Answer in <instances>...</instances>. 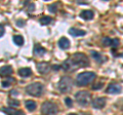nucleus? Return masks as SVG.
<instances>
[{
	"label": "nucleus",
	"mask_w": 123,
	"mask_h": 115,
	"mask_svg": "<svg viewBox=\"0 0 123 115\" xmlns=\"http://www.w3.org/2000/svg\"><path fill=\"white\" fill-rule=\"evenodd\" d=\"M68 115H77V114H75V113H70V114H68Z\"/></svg>",
	"instance_id": "34"
},
{
	"label": "nucleus",
	"mask_w": 123,
	"mask_h": 115,
	"mask_svg": "<svg viewBox=\"0 0 123 115\" xmlns=\"http://www.w3.org/2000/svg\"><path fill=\"white\" fill-rule=\"evenodd\" d=\"M8 105L10 107H12V108H14V107H18V106H20V102H18V100H9V101H8Z\"/></svg>",
	"instance_id": "23"
},
{
	"label": "nucleus",
	"mask_w": 123,
	"mask_h": 115,
	"mask_svg": "<svg viewBox=\"0 0 123 115\" xmlns=\"http://www.w3.org/2000/svg\"><path fill=\"white\" fill-rule=\"evenodd\" d=\"M5 30H4V27H3L2 25H0V37L3 36V34H4Z\"/></svg>",
	"instance_id": "29"
},
{
	"label": "nucleus",
	"mask_w": 123,
	"mask_h": 115,
	"mask_svg": "<svg viewBox=\"0 0 123 115\" xmlns=\"http://www.w3.org/2000/svg\"><path fill=\"white\" fill-rule=\"evenodd\" d=\"M71 60L73 61L76 68H84L86 66H89V60L84 53L81 52L74 53L73 57L71 58Z\"/></svg>",
	"instance_id": "2"
},
{
	"label": "nucleus",
	"mask_w": 123,
	"mask_h": 115,
	"mask_svg": "<svg viewBox=\"0 0 123 115\" xmlns=\"http://www.w3.org/2000/svg\"><path fill=\"white\" fill-rule=\"evenodd\" d=\"M102 42H103L104 46H111V44H112V39L109 37H104Z\"/></svg>",
	"instance_id": "22"
},
{
	"label": "nucleus",
	"mask_w": 123,
	"mask_h": 115,
	"mask_svg": "<svg viewBox=\"0 0 123 115\" xmlns=\"http://www.w3.org/2000/svg\"><path fill=\"white\" fill-rule=\"evenodd\" d=\"M122 58H123V53H122Z\"/></svg>",
	"instance_id": "36"
},
{
	"label": "nucleus",
	"mask_w": 123,
	"mask_h": 115,
	"mask_svg": "<svg viewBox=\"0 0 123 115\" xmlns=\"http://www.w3.org/2000/svg\"><path fill=\"white\" fill-rule=\"evenodd\" d=\"M97 77L94 72L91 71H86V72H82L80 73L76 78V84L78 86H85L87 84H89L92 82Z\"/></svg>",
	"instance_id": "1"
},
{
	"label": "nucleus",
	"mask_w": 123,
	"mask_h": 115,
	"mask_svg": "<svg viewBox=\"0 0 123 115\" xmlns=\"http://www.w3.org/2000/svg\"><path fill=\"white\" fill-rule=\"evenodd\" d=\"M10 94H11V95H18L17 90H11V91H10Z\"/></svg>",
	"instance_id": "32"
},
{
	"label": "nucleus",
	"mask_w": 123,
	"mask_h": 115,
	"mask_svg": "<svg viewBox=\"0 0 123 115\" xmlns=\"http://www.w3.org/2000/svg\"><path fill=\"white\" fill-rule=\"evenodd\" d=\"M106 106V99L105 98H97L92 101V107L95 109H103Z\"/></svg>",
	"instance_id": "9"
},
{
	"label": "nucleus",
	"mask_w": 123,
	"mask_h": 115,
	"mask_svg": "<svg viewBox=\"0 0 123 115\" xmlns=\"http://www.w3.org/2000/svg\"><path fill=\"white\" fill-rule=\"evenodd\" d=\"M93 14H94L93 11H91V10H83L80 13V18H82L85 21H90L93 18Z\"/></svg>",
	"instance_id": "14"
},
{
	"label": "nucleus",
	"mask_w": 123,
	"mask_h": 115,
	"mask_svg": "<svg viewBox=\"0 0 123 115\" xmlns=\"http://www.w3.org/2000/svg\"><path fill=\"white\" fill-rule=\"evenodd\" d=\"M43 89L44 87L42 85V83H39V82L31 83L26 87L27 94H29L32 97H40L42 93H43Z\"/></svg>",
	"instance_id": "3"
},
{
	"label": "nucleus",
	"mask_w": 123,
	"mask_h": 115,
	"mask_svg": "<svg viewBox=\"0 0 123 115\" xmlns=\"http://www.w3.org/2000/svg\"><path fill=\"white\" fill-rule=\"evenodd\" d=\"M41 112L43 115H55L57 113V107L51 102H44L41 105Z\"/></svg>",
	"instance_id": "6"
},
{
	"label": "nucleus",
	"mask_w": 123,
	"mask_h": 115,
	"mask_svg": "<svg viewBox=\"0 0 123 115\" xmlns=\"http://www.w3.org/2000/svg\"><path fill=\"white\" fill-rule=\"evenodd\" d=\"M72 86H73V80L71 77H69V76H64V77H62L60 82H59V85H57L59 90L63 94L69 93V91L72 89Z\"/></svg>",
	"instance_id": "4"
},
{
	"label": "nucleus",
	"mask_w": 123,
	"mask_h": 115,
	"mask_svg": "<svg viewBox=\"0 0 123 115\" xmlns=\"http://www.w3.org/2000/svg\"><path fill=\"white\" fill-rule=\"evenodd\" d=\"M59 46L62 49H67L70 47V41H69V39L66 37H62L59 40Z\"/></svg>",
	"instance_id": "16"
},
{
	"label": "nucleus",
	"mask_w": 123,
	"mask_h": 115,
	"mask_svg": "<svg viewBox=\"0 0 123 115\" xmlns=\"http://www.w3.org/2000/svg\"><path fill=\"white\" fill-rule=\"evenodd\" d=\"M81 115H87V114H84V113H82V114H81Z\"/></svg>",
	"instance_id": "35"
},
{
	"label": "nucleus",
	"mask_w": 123,
	"mask_h": 115,
	"mask_svg": "<svg viewBox=\"0 0 123 115\" xmlns=\"http://www.w3.org/2000/svg\"><path fill=\"white\" fill-rule=\"evenodd\" d=\"M90 53H91L92 58H93V59L95 60V62H97V63L102 64V63L105 62V58L103 57L102 53H99V52H98V51H91Z\"/></svg>",
	"instance_id": "13"
},
{
	"label": "nucleus",
	"mask_w": 123,
	"mask_h": 115,
	"mask_svg": "<svg viewBox=\"0 0 123 115\" xmlns=\"http://www.w3.org/2000/svg\"><path fill=\"white\" fill-rule=\"evenodd\" d=\"M25 105H26V108L28 109L29 111H31V112L36 109V103L34 101H30V100L29 101H26Z\"/></svg>",
	"instance_id": "19"
},
{
	"label": "nucleus",
	"mask_w": 123,
	"mask_h": 115,
	"mask_svg": "<svg viewBox=\"0 0 123 115\" xmlns=\"http://www.w3.org/2000/svg\"><path fill=\"white\" fill-rule=\"evenodd\" d=\"M119 39L118 38H114V39H112V44H111V46H112L113 48H116L118 45H119Z\"/></svg>",
	"instance_id": "25"
},
{
	"label": "nucleus",
	"mask_w": 123,
	"mask_h": 115,
	"mask_svg": "<svg viewBox=\"0 0 123 115\" xmlns=\"http://www.w3.org/2000/svg\"><path fill=\"white\" fill-rule=\"evenodd\" d=\"M10 81H13V78L8 80V81H2V86L3 87H8L10 85Z\"/></svg>",
	"instance_id": "27"
},
{
	"label": "nucleus",
	"mask_w": 123,
	"mask_h": 115,
	"mask_svg": "<svg viewBox=\"0 0 123 115\" xmlns=\"http://www.w3.org/2000/svg\"><path fill=\"white\" fill-rule=\"evenodd\" d=\"M65 103H66V105H67L68 107H72V106H73V101H72V99L69 98V97H67L66 99H65Z\"/></svg>",
	"instance_id": "26"
},
{
	"label": "nucleus",
	"mask_w": 123,
	"mask_h": 115,
	"mask_svg": "<svg viewBox=\"0 0 123 115\" xmlns=\"http://www.w3.org/2000/svg\"><path fill=\"white\" fill-rule=\"evenodd\" d=\"M2 111L7 115H25L24 112L18 111V110H15L13 108H3Z\"/></svg>",
	"instance_id": "15"
},
{
	"label": "nucleus",
	"mask_w": 123,
	"mask_h": 115,
	"mask_svg": "<svg viewBox=\"0 0 123 115\" xmlns=\"http://www.w3.org/2000/svg\"><path fill=\"white\" fill-rule=\"evenodd\" d=\"M45 48L42 47L40 44H35V46H34V53H35L36 56L38 57H42L43 55H45Z\"/></svg>",
	"instance_id": "18"
},
{
	"label": "nucleus",
	"mask_w": 123,
	"mask_h": 115,
	"mask_svg": "<svg viewBox=\"0 0 123 115\" xmlns=\"http://www.w3.org/2000/svg\"><path fill=\"white\" fill-rule=\"evenodd\" d=\"M69 33L71 34L72 36L77 37V36H84L86 34V32L84 30L81 29H77V28H70L69 29Z\"/></svg>",
	"instance_id": "12"
},
{
	"label": "nucleus",
	"mask_w": 123,
	"mask_h": 115,
	"mask_svg": "<svg viewBox=\"0 0 123 115\" xmlns=\"http://www.w3.org/2000/svg\"><path fill=\"white\" fill-rule=\"evenodd\" d=\"M13 42L17 45H18V46H22V45L24 44V38H23V36H21V35H14L13 36Z\"/></svg>",
	"instance_id": "20"
},
{
	"label": "nucleus",
	"mask_w": 123,
	"mask_h": 115,
	"mask_svg": "<svg viewBox=\"0 0 123 115\" xmlns=\"http://www.w3.org/2000/svg\"><path fill=\"white\" fill-rule=\"evenodd\" d=\"M12 68L10 66H3L0 68V76L3 77V76H9L10 74H12Z\"/></svg>",
	"instance_id": "11"
},
{
	"label": "nucleus",
	"mask_w": 123,
	"mask_h": 115,
	"mask_svg": "<svg viewBox=\"0 0 123 115\" xmlns=\"http://www.w3.org/2000/svg\"><path fill=\"white\" fill-rule=\"evenodd\" d=\"M63 69L65 71H67V72H72V71H75L76 70V66L74 65V63H73V61L71 59H68L66 60L65 62L63 63Z\"/></svg>",
	"instance_id": "10"
},
{
	"label": "nucleus",
	"mask_w": 123,
	"mask_h": 115,
	"mask_svg": "<svg viewBox=\"0 0 123 115\" xmlns=\"http://www.w3.org/2000/svg\"><path fill=\"white\" fill-rule=\"evenodd\" d=\"M103 86V83H98V84H95V85H92V89H101V87Z\"/></svg>",
	"instance_id": "28"
},
{
	"label": "nucleus",
	"mask_w": 123,
	"mask_h": 115,
	"mask_svg": "<svg viewBox=\"0 0 123 115\" xmlns=\"http://www.w3.org/2000/svg\"><path fill=\"white\" fill-rule=\"evenodd\" d=\"M17 25L18 26V27H24V25H25V21H17Z\"/></svg>",
	"instance_id": "30"
},
{
	"label": "nucleus",
	"mask_w": 123,
	"mask_h": 115,
	"mask_svg": "<svg viewBox=\"0 0 123 115\" xmlns=\"http://www.w3.org/2000/svg\"><path fill=\"white\" fill-rule=\"evenodd\" d=\"M48 9L50 11L51 13H56V4L55 3H53V4H50L48 6Z\"/></svg>",
	"instance_id": "24"
},
{
	"label": "nucleus",
	"mask_w": 123,
	"mask_h": 115,
	"mask_svg": "<svg viewBox=\"0 0 123 115\" xmlns=\"http://www.w3.org/2000/svg\"><path fill=\"white\" fill-rule=\"evenodd\" d=\"M50 65L46 62H41V63H38L37 64V70L40 74H46L50 71Z\"/></svg>",
	"instance_id": "8"
},
{
	"label": "nucleus",
	"mask_w": 123,
	"mask_h": 115,
	"mask_svg": "<svg viewBox=\"0 0 123 115\" xmlns=\"http://www.w3.org/2000/svg\"><path fill=\"white\" fill-rule=\"evenodd\" d=\"M53 68H55V70H59V69H60V66H57V65H55V66H53Z\"/></svg>",
	"instance_id": "33"
},
{
	"label": "nucleus",
	"mask_w": 123,
	"mask_h": 115,
	"mask_svg": "<svg viewBox=\"0 0 123 115\" xmlns=\"http://www.w3.org/2000/svg\"><path fill=\"white\" fill-rule=\"evenodd\" d=\"M30 11H33L34 10V4H31L30 5V9H29Z\"/></svg>",
	"instance_id": "31"
},
{
	"label": "nucleus",
	"mask_w": 123,
	"mask_h": 115,
	"mask_svg": "<svg viewBox=\"0 0 123 115\" xmlns=\"http://www.w3.org/2000/svg\"><path fill=\"white\" fill-rule=\"evenodd\" d=\"M51 18L50 17H47V16H45V17H42L41 19H40V24L41 25H43V26H45V25H48L49 23H51Z\"/></svg>",
	"instance_id": "21"
},
{
	"label": "nucleus",
	"mask_w": 123,
	"mask_h": 115,
	"mask_svg": "<svg viewBox=\"0 0 123 115\" xmlns=\"http://www.w3.org/2000/svg\"><path fill=\"white\" fill-rule=\"evenodd\" d=\"M18 75L24 78L30 77V76L32 75V70H31L30 68H21L20 70H18Z\"/></svg>",
	"instance_id": "17"
},
{
	"label": "nucleus",
	"mask_w": 123,
	"mask_h": 115,
	"mask_svg": "<svg viewBox=\"0 0 123 115\" xmlns=\"http://www.w3.org/2000/svg\"><path fill=\"white\" fill-rule=\"evenodd\" d=\"M122 87L121 85H119L117 83H110L108 85L107 89H106V93L107 94H111V95H116V94H119L121 91Z\"/></svg>",
	"instance_id": "7"
},
{
	"label": "nucleus",
	"mask_w": 123,
	"mask_h": 115,
	"mask_svg": "<svg viewBox=\"0 0 123 115\" xmlns=\"http://www.w3.org/2000/svg\"><path fill=\"white\" fill-rule=\"evenodd\" d=\"M75 99L77 103L81 106H87L90 103L91 95L85 90H80L75 95Z\"/></svg>",
	"instance_id": "5"
}]
</instances>
